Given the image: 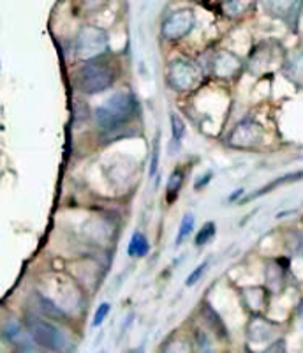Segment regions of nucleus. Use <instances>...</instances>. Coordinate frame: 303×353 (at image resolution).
<instances>
[{
    "mask_svg": "<svg viewBox=\"0 0 303 353\" xmlns=\"http://www.w3.org/2000/svg\"><path fill=\"white\" fill-rule=\"evenodd\" d=\"M138 113H140V105L134 94L129 90H118L94 110V121L101 132L109 138L122 134L125 129H129Z\"/></svg>",
    "mask_w": 303,
    "mask_h": 353,
    "instance_id": "f257e3e1",
    "label": "nucleus"
},
{
    "mask_svg": "<svg viewBox=\"0 0 303 353\" xmlns=\"http://www.w3.org/2000/svg\"><path fill=\"white\" fill-rule=\"evenodd\" d=\"M118 64L112 57L104 55L96 61L85 62L80 69H76V72L72 74V83H74L76 90H80L81 94L94 96V94H101L112 88L118 80Z\"/></svg>",
    "mask_w": 303,
    "mask_h": 353,
    "instance_id": "f03ea898",
    "label": "nucleus"
},
{
    "mask_svg": "<svg viewBox=\"0 0 303 353\" xmlns=\"http://www.w3.org/2000/svg\"><path fill=\"white\" fill-rule=\"evenodd\" d=\"M23 323L39 348L46 350L48 353H74L76 341L56 321L46 320L28 311L25 314Z\"/></svg>",
    "mask_w": 303,
    "mask_h": 353,
    "instance_id": "7ed1b4c3",
    "label": "nucleus"
},
{
    "mask_svg": "<svg viewBox=\"0 0 303 353\" xmlns=\"http://www.w3.org/2000/svg\"><path fill=\"white\" fill-rule=\"evenodd\" d=\"M164 80L175 92L194 94L198 88L203 87L205 69L184 57H175L168 62Z\"/></svg>",
    "mask_w": 303,
    "mask_h": 353,
    "instance_id": "20e7f679",
    "label": "nucleus"
},
{
    "mask_svg": "<svg viewBox=\"0 0 303 353\" xmlns=\"http://www.w3.org/2000/svg\"><path fill=\"white\" fill-rule=\"evenodd\" d=\"M76 57L83 62L96 61L108 53L109 34L106 28L97 25H83L76 34Z\"/></svg>",
    "mask_w": 303,
    "mask_h": 353,
    "instance_id": "39448f33",
    "label": "nucleus"
},
{
    "mask_svg": "<svg viewBox=\"0 0 303 353\" xmlns=\"http://www.w3.org/2000/svg\"><path fill=\"white\" fill-rule=\"evenodd\" d=\"M286 53L277 41H261L254 44L247 57V71L254 77H263L277 65H284Z\"/></svg>",
    "mask_w": 303,
    "mask_h": 353,
    "instance_id": "423d86ee",
    "label": "nucleus"
},
{
    "mask_svg": "<svg viewBox=\"0 0 303 353\" xmlns=\"http://www.w3.org/2000/svg\"><path fill=\"white\" fill-rule=\"evenodd\" d=\"M245 69H247V61H244L238 53L229 48H217L210 53L205 72H210L219 81H233Z\"/></svg>",
    "mask_w": 303,
    "mask_h": 353,
    "instance_id": "0eeeda50",
    "label": "nucleus"
},
{
    "mask_svg": "<svg viewBox=\"0 0 303 353\" xmlns=\"http://www.w3.org/2000/svg\"><path fill=\"white\" fill-rule=\"evenodd\" d=\"M196 11L192 8H180L169 12L160 25V36L169 43L185 39L194 30Z\"/></svg>",
    "mask_w": 303,
    "mask_h": 353,
    "instance_id": "6e6552de",
    "label": "nucleus"
},
{
    "mask_svg": "<svg viewBox=\"0 0 303 353\" xmlns=\"http://www.w3.org/2000/svg\"><path fill=\"white\" fill-rule=\"evenodd\" d=\"M240 304L251 316H267L271 305V295L264 285L236 286Z\"/></svg>",
    "mask_w": 303,
    "mask_h": 353,
    "instance_id": "1a4fd4ad",
    "label": "nucleus"
},
{
    "mask_svg": "<svg viewBox=\"0 0 303 353\" xmlns=\"http://www.w3.org/2000/svg\"><path fill=\"white\" fill-rule=\"evenodd\" d=\"M264 138V128L254 119H244L242 122L231 129V132L227 134V143L235 147V149L249 150L255 149L258 145L263 141Z\"/></svg>",
    "mask_w": 303,
    "mask_h": 353,
    "instance_id": "9d476101",
    "label": "nucleus"
},
{
    "mask_svg": "<svg viewBox=\"0 0 303 353\" xmlns=\"http://www.w3.org/2000/svg\"><path fill=\"white\" fill-rule=\"evenodd\" d=\"M279 336V325L275 321L268 320L267 316H251L247 323V341L251 346H268L275 345Z\"/></svg>",
    "mask_w": 303,
    "mask_h": 353,
    "instance_id": "9b49d317",
    "label": "nucleus"
},
{
    "mask_svg": "<svg viewBox=\"0 0 303 353\" xmlns=\"http://www.w3.org/2000/svg\"><path fill=\"white\" fill-rule=\"evenodd\" d=\"M28 309H30V313L46 318V320L56 321V323H67L71 320L59 305L53 304L48 297H44L43 293L37 292V290L28 299Z\"/></svg>",
    "mask_w": 303,
    "mask_h": 353,
    "instance_id": "f8f14e48",
    "label": "nucleus"
},
{
    "mask_svg": "<svg viewBox=\"0 0 303 353\" xmlns=\"http://www.w3.org/2000/svg\"><path fill=\"white\" fill-rule=\"evenodd\" d=\"M2 337H4L6 343H9V345L14 346L17 350H23L36 345L32 337H30V334H28L25 323L18 321L17 318H8V320H4Z\"/></svg>",
    "mask_w": 303,
    "mask_h": 353,
    "instance_id": "ddd939ff",
    "label": "nucleus"
},
{
    "mask_svg": "<svg viewBox=\"0 0 303 353\" xmlns=\"http://www.w3.org/2000/svg\"><path fill=\"white\" fill-rule=\"evenodd\" d=\"M263 277L268 292L271 295H279L284 288H286V269L280 265L279 260H264L263 265Z\"/></svg>",
    "mask_w": 303,
    "mask_h": 353,
    "instance_id": "4468645a",
    "label": "nucleus"
},
{
    "mask_svg": "<svg viewBox=\"0 0 303 353\" xmlns=\"http://www.w3.org/2000/svg\"><path fill=\"white\" fill-rule=\"evenodd\" d=\"M302 8V4L298 2H264L263 9L268 11L271 17L280 18L282 21H286L289 27L293 28V18L298 20V9Z\"/></svg>",
    "mask_w": 303,
    "mask_h": 353,
    "instance_id": "2eb2a0df",
    "label": "nucleus"
},
{
    "mask_svg": "<svg viewBox=\"0 0 303 353\" xmlns=\"http://www.w3.org/2000/svg\"><path fill=\"white\" fill-rule=\"evenodd\" d=\"M282 71L289 80L303 85V48H296L295 52L286 55Z\"/></svg>",
    "mask_w": 303,
    "mask_h": 353,
    "instance_id": "dca6fc26",
    "label": "nucleus"
},
{
    "mask_svg": "<svg viewBox=\"0 0 303 353\" xmlns=\"http://www.w3.org/2000/svg\"><path fill=\"white\" fill-rule=\"evenodd\" d=\"M200 311H201V314H203L205 321H207L208 329L216 334L217 337H220V339H222V337L224 339H227V336H229V334H227V327L224 325V320H222V316L219 314V311H216V309L211 307V305L208 304V301H203Z\"/></svg>",
    "mask_w": 303,
    "mask_h": 353,
    "instance_id": "f3484780",
    "label": "nucleus"
},
{
    "mask_svg": "<svg viewBox=\"0 0 303 353\" xmlns=\"http://www.w3.org/2000/svg\"><path fill=\"white\" fill-rule=\"evenodd\" d=\"M184 182H185V172L182 168H175L171 172L168 179V184H166V201L169 205L175 203L176 198L180 196L182 193V189H184Z\"/></svg>",
    "mask_w": 303,
    "mask_h": 353,
    "instance_id": "a211bd4d",
    "label": "nucleus"
},
{
    "mask_svg": "<svg viewBox=\"0 0 303 353\" xmlns=\"http://www.w3.org/2000/svg\"><path fill=\"white\" fill-rule=\"evenodd\" d=\"M150 251V244H148V239L145 237L141 232H134L131 237V242H129L127 253L129 256L134 258H145Z\"/></svg>",
    "mask_w": 303,
    "mask_h": 353,
    "instance_id": "6ab92c4d",
    "label": "nucleus"
},
{
    "mask_svg": "<svg viewBox=\"0 0 303 353\" xmlns=\"http://www.w3.org/2000/svg\"><path fill=\"white\" fill-rule=\"evenodd\" d=\"M302 176H303V172H300V173H287V175L280 176V179H277V181L270 182V185H267V188H261V189H258V191H255V193L249 194V196L245 198V200L242 201V203H247V201L255 200V198L261 196V194L270 193L271 189H275V188H279V185H282L284 182H295V181H298V179H302Z\"/></svg>",
    "mask_w": 303,
    "mask_h": 353,
    "instance_id": "aec40b11",
    "label": "nucleus"
},
{
    "mask_svg": "<svg viewBox=\"0 0 303 353\" xmlns=\"http://www.w3.org/2000/svg\"><path fill=\"white\" fill-rule=\"evenodd\" d=\"M196 226V216L192 212H185L182 221H180V228L178 233H176V245H182L189 237H191V233L194 232Z\"/></svg>",
    "mask_w": 303,
    "mask_h": 353,
    "instance_id": "412c9836",
    "label": "nucleus"
},
{
    "mask_svg": "<svg viewBox=\"0 0 303 353\" xmlns=\"http://www.w3.org/2000/svg\"><path fill=\"white\" fill-rule=\"evenodd\" d=\"M252 8H254V4H251V2H224V4H220V11L227 18L244 17L245 12Z\"/></svg>",
    "mask_w": 303,
    "mask_h": 353,
    "instance_id": "4be33fe9",
    "label": "nucleus"
},
{
    "mask_svg": "<svg viewBox=\"0 0 303 353\" xmlns=\"http://www.w3.org/2000/svg\"><path fill=\"white\" fill-rule=\"evenodd\" d=\"M163 353H192V345L184 337H169L164 343Z\"/></svg>",
    "mask_w": 303,
    "mask_h": 353,
    "instance_id": "5701e85b",
    "label": "nucleus"
},
{
    "mask_svg": "<svg viewBox=\"0 0 303 353\" xmlns=\"http://www.w3.org/2000/svg\"><path fill=\"white\" fill-rule=\"evenodd\" d=\"M216 223L213 221H208V223H205L203 226L200 228V232L196 233V237H194V244L198 245V248H201V245L208 244V242L211 241V239L216 237Z\"/></svg>",
    "mask_w": 303,
    "mask_h": 353,
    "instance_id": "b1692460",
    "label": "nucleus"
},
{
    "mask_svg": "<svg viewBox=\"0 0 303 353\" xmlns=\"http://www.w3.org/2000/svg\"><path fill=\"white\" fill-rule=\"evenodd\" d=\"M169 121H171V134H173V141L175 143H180L182 138L185 137V122L184 119L178 115L176 112L169 113Z\"/></svg>",
    "mask_w": 303,
    "mask_h": 353,
    "instance_id": "393cba45",
    "label": "nucleus"
},
{
    "mask_svg": "<svg viewBox=\"0 0 303 353\" xmlns=\"http://www.w3.org/2000/svg\"><path fill=\"white\" fill-rule=\"evenodd\" d=\"M196 348H198V352L200 353H216V350H213V345H211V339L210 336H208L207 330L203 329H198L196 330Z\"/></svg>",
    "mask_w": 303,
    "mask_h": 353,
    "instance_id": "a878e982",
    "label": "nucleus"
},
{
    "mask_svg": "<svg viewBox=\"0 0 303 353\" xmlns=\"http://www.w3.org/2000/svg\"><path fill=\"white\" fill-rule=\"evenodd\" d=\"M109 311H112V304H109V302H103V304L96 309V314H94V320H92V327L103 325L104 320L108 318Z\"/></svg>",
    "mask_w": 303,
    "mask_h": 353,
    "instance_id": "bb28decb",
    "label": "nucleus"
},
{
    "mask_svg": "<svg viewBox=\"0 0 303 353\" xmlns=\"http://www.w3.org/2000/svg\"><path fill=\"white\" fill-rule=\"evenodd\" d=\"M159 154H160V141H159V134H157L156 141H154V152H152L150 176H156L157 173V166H159Z\"/></svg>",
    "mask_w": 303,
    "mask_h": 353,
    "instance_id": "cd10ccee",
    "label": "nucleus"
},
{
    "mask_svg": "<svg viewBox=\"0 0 303 353\" xmlns=\"http://www.w3.org/2000/svg\"><path fill=\"white\" fill-rule=\"evenodd\" d=\"M207 267H208V261H203V263H201L198 269H194V272L189 274L187 281H185V286H194L196 283L200 281L201 277H203L205 270H207Z\"/></svg>",
    "mask_w": 303,
    "mask_h": 353,
    "instance_id": "c85d7f7f",
    "label": "nucleus"
},
{
    "mask_svg": "<svg viewBox=\"0 0 303 353\" xmlns=\"http://www.w3.org/2000/svg\"><path fill=\"white\" fill-rule=\"evenodd\" d=\"M261 353H282V352H280V345H279V341H277L275 345L268 346V348L263 350V352H261Z\"/></svg>",
    "mask_w": 303,
    "mask_h": 353,
    "instance_id": "c756f323",
    "label": "nucleus"
},
{
    "mask_svg": "<svg viewBox=\"0 0 303 353\" xmlns=\"http://www.w3.org/2000/svg\"><path fill=\"white\" fill-rule=\"evenodd\" d=\"M210 179H211V173H205L203 179H201V181L196 184V189H201L203 185H207V182H210Z\"/></svg>",
    "mask_w": 303,
    "mask_h": 353,
    "instance_id": "7c9ffc66",
    "label": "nucleus"
},
{
    "mask_svg": "<svg viewBox=\"0 0 303 353\" xmlns=\"http://www.w3.org/2000/svg\"><path fill=\"white\" fill-rule=\"evenodd\" d=\"M14 353H43V352H39V350L36 348V345H34V346H28V348H23V350H17Z\"/></svg>",
    "mask_w": 303,
    "mask_h": 353,
    "instance_id": "2f4dec72",
    "label": "nucleus"
},
{
    "mask_svg": "<svg viewBox=\"0 0 303 353\" xmlns=\"http://www.w3.org/2000/svg\"><path fill=\"white\" fill-rule=\"evenodd\" d=\"M302 159H303V157H302Z\"/></svg>",
    "mask_w": 303,
    "mask_h": 353,
    "instance_id": "473e14b6",
    "label": "nucleus"
}]
</instances>
